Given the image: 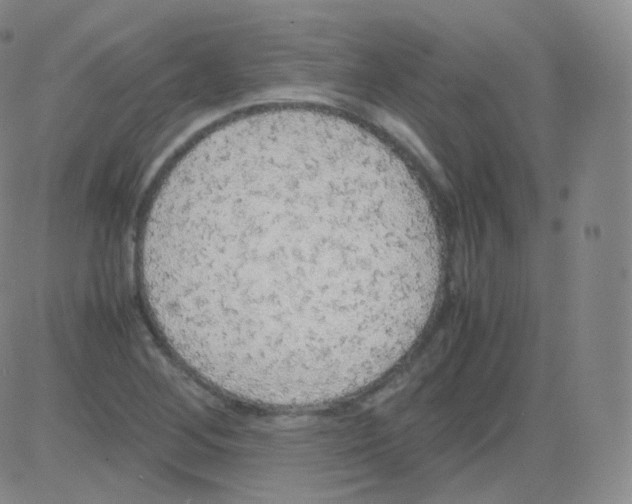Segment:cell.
<instances>
[{"label":"cell","instance_id":"cell-1","mask_svg":"<svg viewBox=\"0 0 632 504\" xmlns=\"http://www.w3.org/2000/svg\"><path fill=\"white\" fill-rule=\"evenodd\" d=\"M144 300L192 372L257 406L368 388L415 343L440 248L405 174L344 128L244 112L186 149L141 230Z\"/></svg>","mask_w":632,"mask_h":504}]
</instances>
